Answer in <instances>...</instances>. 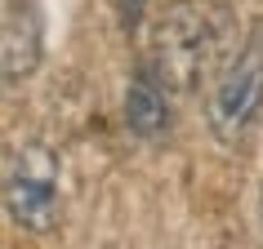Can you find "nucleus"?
Here are the masks:
<instances>
[{
    "mask_svg": "<svg viewBox=\"0 0 263 249\" xmlns=\"http://www.w3.org/2000/svg\"><path fill=\"white\" fill-rule=\"evenodd\" d=\"M228 36H232V14L223 0H174L156 18L152 54L143 63L165 80V89L192 94L201 80L219 76L223 63L232 58Z\"/></svg>",
    "mask_w": 263,
    "mask_h": 249,
    "instance_id": "nucleus-1",
    "label": "nucleus"
},
{
    "mask_svg": "<svg viewBox=\"0 0 263 249\" xmlns=\"http://www.w3.org/2000/svg\"><path fill=\"white\" fill-rule=\"evenodd\" d=\"M263 111V14L254 18L223 63V71L210 80L205 94V125L219 142H236Z\"/></svg>",
    "mask_w": 263,
    "mask_h": 249,
    "instance_id": "nucleus-2",
    "label": "nucleus"
},
{
    "mask_svg": "<svg viewBox=\"0 0 263 249\" xmlns=\"http://www.w3.org/2000/svg\"><path fill=\"white\" fill-rule=\"evenodd\" d=\"M5 214L18 232L49 236L63 218V169L54 147L27 138L5 160Z\"/></svg>",
    "mask_w": 263,
    "mask_h": 249,
    "instance_id": "nucleus-3",
    "label": "nucleus"
},
{
    "mask_svg": "<svg viewBox=\"0 0 263 249\" xmlns=\"http://www.w3.org/2000/svg\"><path fill=\"white\" fill-rule=\"evenodd\" d=\"M45 58V14L41 0H5V36H0V63L5 85L14 89L41 67Z\"/></svg>",
    "mask_w": 263,
    "mask_h": 249,
    "instance_id": "nucleus-4",
    "label": "nucleus"
},
{
    "mask_svg": "<svg viewBox=\"0 0 263 249\" xmlns=\"http://www.w3.org/2000/svg\"><path fill=\"white\" fill-rule=\"evenodd\" d=\"M125 129L134 138H156L170 129V89L147 63H139L125 85Z\"/></svg>",
    "mask_w": 263,
    "mask_h": 249,
    "instance_id": "nucleus-5",
    "label": "nucleus"
},
{
    "mask_svg": "<svg viewBox=\"0 0 263 249\" xmlns=\"http://www.w3.org/2000/svg\"><path fill=\"white\" fill-rule=\"evenodd\" d=\"M143 9H147V0H116V18H121V31H139L143 23Z\"/></svg>",
    "mask_w": 263,
    "mask_h": 249,
    "instance_id": "nucleus-6",
    "label": "nucleus"
},
{
    "mask_svg": "<svg viewBox=\"0 0 263 249\" xmlns=\"http://www.w3.org/2000/svg\"><path fill=\"white\" fill-rule=\"evenodd\" d=\"M259 232H263V196H259Z\"/></svg>",
    "mask_w": 263,
    "mask_h": 249,
    "instance_id": "nucleus-7",
    "label": "nucleus"
}]
</instances>
